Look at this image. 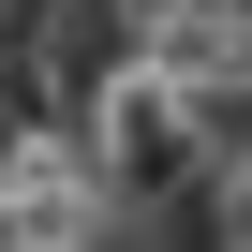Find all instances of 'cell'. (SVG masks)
Wrapping results in <instances>:
<instances>
[{
  "instance_id": "cell-1",
  "label": "cell",
  "mask_w": 252,
  "mask_h": 252,
  "mask_svg": "<svg viewBox=\"0 0 252 252\" xmlns=\"http://www.w3.org/2000/svg\"><path fill=\"white\" fill-rule=\"evenodd\" d=\"M89 163H104V208H163V193H193L222 149H208L193 89H163L149 60H119V89L89 104Z\"/></svg>"
},
{
  "instance_id": "cell-2",
  "label": "cell",
  "mask_w": 252,
  "mask_h": 252,
  "mask_svg": "<svg viewBox=\"0 0 252 252\" xmlns=\"http://www.w3.org/2000/svg\"><path fill=\"white\" fill-rule=\"evenodd\" d=\"M134 60L163 89H252V15H222V0H163V15H134Z\"/></svg>"
},
{
  "instance_id": "cell-3",
  "label": "cell",
  "mask_w": 252,
  "mask_h": 252,
  "mask_svg": "<svg viewBox=\"0 0 252 252\" xmlns=\"http://www.w3.org/2000/svg\"><path fill=\"white\" fill-rule=\"evenodd\" d=\"M149 222V252H237V222H222V163L193 178V193H163V208H134Z\"/></svg>"
},
{
  "instance_id": "cell-4",
  "label": "cell",
  "mask_w": 252,
  "mask_h": 252,
  "mask_svg": "<svg viewBox=\"0 0 252 252\" xmlns=\"http://www.w3.org/2000/svg\"><path fill=\"white\" fill-rule=\"evenodd\" d=\"M222 222H237V252H252V149L222 163Z\"/></svg>"
},
{
  "instance_id": "cell-5",
  "label": "cell",
  "mask_w": 252,
  "mask_h": 252,
  "mask_svg": "<svg viewBox=\"0 0 252 252\" xmlns=\"http://www.w3.org/2000/svg\"><path fill=\"white\" fill-rule=\"evenodd\" d=\"M237 15H252V0H237Z\"/></svg>"
}]
</instances>
